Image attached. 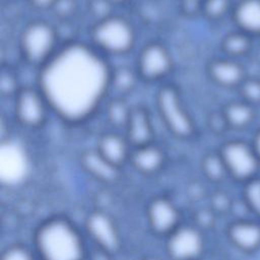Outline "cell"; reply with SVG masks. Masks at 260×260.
<instances>
[{
    "label": "cell",
    "instance_id": "6da1fadb",
    "mask_svg": "<svg viewBox=\"0 0 260 260\" xmlns=\"http://www.w3.org/2000/svg\"><path fill=\"white\" fill-rule=\"evenodd\" d=\"M39 88L50 110L78 124L99 108L110 88L111 69L102 54L81 43H68L40 68Z\"/></svg>",
    "mask_w": 260,
    "mask_h": 260
},
{
    "label": "cell",
    "instance_id": "7a4b0ae2",
    "mask_svg": "<svg viewBox=\"0 0 260 260\" xmlns=\"http://www.w3.org/2000/svg\"><path fill=\"white\" fill-rule=\"evenodd\" d=\"M42 260H82L83 244L77 231L61 218L43 223L36 234Z\"/></svg>",
    "mask_w": 260,
    "mask_h": 260
},
{
    "label": "cell",
    "instance_id": "3957f363",
    "mask_svg": "<svg viewBox=\"0 0 260 260\" xmlns=\"http://www.w3.org/2000/svg\"><path fill=\"white\" fill-rule=\"evenodd\" d=\"M93 48L109 55H123L132 50L135 30L132 24L119 15L99 19L90 30Z\"/></svg>",
    "mask_w": 260,
    "mask_h": 260
},
{
    "label": "cell",
    "instance_id": "277c9868",
    "mask_svg": "<svg viewBox=\"0 0 260 260\" xmlns=\"http://www.w3.org/2000/svg\"><path fill=\"white\" fill-rule=\"evenodd\" d=\"M57 43L55 27L47 21L35 20L27 23L21 31L20 54L27 64L42 68L57 53Z\"/></svg>",
    "mask_w": 260,
    "mask_h": 260
},
{
    "label": "cell",
    "instance_id": "5b68a950",
    "mask_svg": "<svg viewBox=\"0 0 260 260\" xmlns=\"http://www.w3.org/2000/svg\"><path fill=\"white\" fill-rule=\"evenodd\" d=\"M156 107L166 128L174 136L187 139L193 135V120L174 85L168 84L160 87L156 94Z\"/></svg>",
    "mask_w": 260,
    "mask_h": 260
},
{
    "label": "cell",
    "instance_id": "8992f818",
    "mask_svg": "<svg viewBox=\"0 0 260 260\" xmlns=\"http://www.w3.org/2000/svg\"><path fill=\"white\" fill-rule=\"evenodd\" d=\"M49 109L48 102L39 87H21L14 96V117L22 127H42L47 120Z\"/></svg>",
    "mask_w": 260,
    "mask_h": 260
},
{
    "label": "cell",
    "instance_id": "52a82bcc",
    "mask_svg": "<svg viewBox=\"0 0 260 260\" xmlns=\"http://www.w3.org/2000/svg\"><path fill=\"white\" fill-rule=\"evenodd\" d=\"M173 68V60L168 49L156 42L145 45L137 58L136 71L140 79L153 82L169 75Z\"/></svg>",
    "mask_w": 260,
    "mask_h": 260
},
{
    "label": "cell",
    "instance_id": "ba28073f",
    "mask_svg": "<svg viewBox=\"0 0 260 260\" xmlns=\"http://www.w3.org/2000/svg\"><path fill=\"white\" fill-rule=\"evenodd\" d=\"M203 247L199 232L190 226H183L171 233L168 249L175 260H194L201 253Z\"/></svg>",
    "mask_w": 260,
    "mask_h": 260
},
{
    "label": "cell",
    "instance_id": "9c48e42d",
    "mask_svg": "<svg viewBox=\"0 0 260 260\" xmlns=\"http://www.w3.org/2000/svg\"><path fill=\"white\" fill-rule=\"evenodd\" d=\"M225 168L236 177L244 179L251 176L256 169V160L251 150L244 144L232 142L226 144L221 153Z\"/></svg>",
    "mask_w": 260,
    "mask_h": 260
},
{
    "label": "cell",
    "instance_id": "30bf717a",
    "mask_svg": "<svg viewBox=\"0 0 260 260\" xmlns=\"http://www.w3.org/2000/svg\"><path fill=\"white\" fill-rule=\"evenodd\" d=\"M86 229L90 237L101 249L111 253L119 246V237L111 218L103 212H92L86 220Z\"/></svg>",
    "mask_w": 260,
    "mask_h": 260
},
{
    "label": "cell",
    "instance_id": "8fae6325",
    "mask_svg": "<svg viewBox=\"0 0 260 260\" xmlns=\"http://www.w3.org/2000/svg\"><path fill=\"white\" fill-rule=\"evenodd\" d=\"M125 130V136L133 147L152 143L154 132L147 109L143 107L132 108Z\"/></svg>",
    "mask_w": 260,
    "mask_h": 260
},
{
    "label": "cell",
    "instance_id": "7c38bea8",
    "mask_svg": "<svg viewBox=\"0 0 260 260\" xmlns=\"http://www.w3.org/2000/svg\"><path fill=\"white\" fill-rule=\"evenodd\" d=\"M131 144L126 136L116 132L104 133L98 141L96 150L112 165L120 167L127 159H130Z\"/></svg>",
    "mask_w": 260,
    "mask_h": 260
},
{
    "label": "cell",
    "instance_id": "4fadbf2b",
    "mask_svg": "<svg viewBox=\"0 0 260 260\" xmlns=\"http://www.w3.org/2000/svg\"><path fill=\"white\" fill-rule=\"evenodd\" d=\"M148 220L151 228L159 233H172L177 229L178 211L175 206L167 199L157 198L148 207Z\"/></svg>",
    "mask_w": 260,
    "mask_h": 260
},
{
    "label": "cell",
    "instance_id": "5bb4252c",
    "mask_svg": "<svg viewBox=\"0 0 260 260\" xmlns=\"http://www.w3.org/2000/svg\"><path fill=\"white\" fill-rule=\"evenodd\" d=\"M130 160L137 171L144 174H152L161 168L165 155L162 150L152 142L134 147L131 151Z\"/></svg>",
    "mask_w": 260,
    "mask_h": 260
},
{
    "label": "cell",
    "instance_id": "9a60e30c",
    "mask_svg": "<svg viewBox=\"0 0 260 260\" xmlns=\"http://www.w3.org/2000/svg\"><path fill=\"white\" fill-rule=\"evenodd\" d=\"M80 162L83 169L98 180L112 182L118 177L119 168L108 161L96 149L84 151Z\"/></svg>",
    "mask_w": 260,
    "mask_h": 260
},
{
    "label": "cell",
    "instance_id": "2e32d148",
    "mask_svg": "<svg viewBox=\"0 0 260 260\" xmlns=\"http://www.w3.org/2000/svg\"><path fill=\"white\" fill-rule=\"evenodd\" d=\"M230 237L239 248L251 250L260 244V226L248 222L236 223L230 230Z\"/></svg>",
    "mask_w": 260,
    "mask_h": 260
},
{
    "label": "cell",
    "instance_id": "e0dca14e",
    "mask_svg": "<svg viewBox=\"0 0 260 260\" xmlns=\"http://www.w3.org/2000/svg\"><path fill=\"white\" fill-rule=\"evenodd\" d=\"M139 79L136 69L129 68L127 66H120L111 71L110 87H113L119 93L125 94L131 92Z\"/></svg>",
    "mask_w": 260,
    "mask_h": 260
},
{
    "label": "cell",
    "instance_id": "ac0fdd59",
    "mask_svg": "<svg viewBox=\"0 0 260 260\" xmlns=\"http://www.w3.org/2000/svg\"><path fill=\"white\" fill-rule=\"evenodd\" d=\"M211 77L223 85L235 84L241 77V70L235 64L226 60H217L209 67Z\"/></svg>",
    "mask_w": 260,
    "mask_h": 260
},
{
    "label": "cell",
    "instance_id": "d6986e66",
    "mask_svg": "<svg viewBox=\"0 0 260 260\" xmlns=\"http://www.w3.org/2000/svg\"><path fill=\"white\" fill-rule=\"evenodd\" d=\"M238 22L250 30H260V1L248 0L237 10Z\"/></svg>",
    "mask_w": 260,
    "mask_h": 260
},
{
    "label": "cell",
    "instance_id": "ffe728a7",
    "mask_svg": "<svg viewBox=\"0 0 260 260\" xmlns=\"http://www.w3.org/2000/svg\"><path fill=\"white\" fill-rule=\"evenodd\" d=\"M132 108H129L127 103L122 98L111 100L106 109V115L109 123L115 128H126L130 118Z\"/></svg>",
    "mask_w": 260,
    "mask_h": 260
},
{
    "label": "cell",
    "instance_id": "44dd1931",
    "mask_svg": "<svg viewBox=\"0 0 260 260\" xmlns=\"http://www.w3.org/2000/svg\"><path fill=\"white\" fill-rule=\"evenodd\" d=\"M202 168L206 176L212 180H219L222 177L224 170L226 169L222 157L212 154L207 155L204 158Z\"/></svg>",
    "mask_w": 260,
    "mask_h": 260
},
{
    "label": "cell",
    "instance_id": "7402d4cb",
    "mask_svg": "<svg viewBox=\"0 0 260 260\" xmlns=\"http://www.w3.org/2000/svg\"><path fill=\"white\" fill-rule=\"evenodd\" d=\"M21 87L18 86L17 77L11 70H3L0 77V92L3 96H15Z\"/></svg>",
    "mask_w": 260,
    "mask_h": 260
},
{
    "label": "cell",
    "instance_id": "603a6c76",
    "mask_svg": "<svg viewBox=\"0 0 260 260\" xmlns=\"http://www.w3.org/2000/svg\"><path fill=\"white\" fill-rule=\"evenodd\" d=\"M249 111L242 105H233L226 111V119L236 126L245 124L249 119Z\"/></svg>",
    "mask_w": 260,
    "mask_h": 260
},
{
    "label": "cell",
    "instance_id": "cb8c5ba5",
    "mask_svg": "<svg viewBox=\"0 0 260 260\" xmlns=\"http://www.w3.org/2000/svg\"><path fill=\"white\" fill-rule=\"evenodd\" d=\"M226 7V0H205L202 11L210 17H217L223 13Z\"/></svg>",
    "mask_w": 260,
    "mask_h": 260
},
{
    "label": "cell",
    "instance_id": "d4e9b609",
    "mask_svg": "<svg viewBox=\"0 0 260 260\" xmlns=\"http://www.w3.org/2000/svg\"><path fill=\"white\" fill-rule=\"evenodd\" d=\"M247 200L251 207L260 213V181H254L247 186Z\"/></svg>",
    "mask_w": 260,
    "mask_h": 260
},
{
    "label": "cell",
    "instance_id": "484cf974",
    "mask_svg": "<svg viewBox=\"0 0 260 260\" xmlns=\"http://www.w3.org/2000/svg\"><path fill=\"white\" fill-rule=\"evenodd\" d=\"M1 260H35L31 254L24 248L15 246L8 248L3 254Z\"/></svg>",
    "mask_w": 260,
    "mask_h": 260
},
{
    "label": "cell",
    "instance_id": "4316f807",
    "mask_svg": "<svg viewBox=\"0 0 260 260\" xmlns=\"http://www.w3.org/2000/svg\"><path fill=\"white\" fill-rule=\"evenodd\" d=\"M204 1L205 0H182L181 1L182 10L184 11L185 14L191 15L196 10L202 8V5H203Z\"/></svg>",
    "mask_w": 260,
    "mask_h": 260
},
{
    "label": "cell",
    "instance_id": "83f0119b",
    "mask_svg": "<svg viewBox=\"0 0 260 260\" xmlns=\"http://www.w3.org/2000/svg\"><path fill=\"white\" fill-rule=\"evenodd\" d=\"M28 3L36 9L47 10L55 8L59 0H27Z\"/></svg>",
    "mask_w": 260,
    "mask_h": 260
},
{
    "label": "cell",
    "instance_id": "f1b7e54d",
    "mask_svg": "<svg viewBox=\"0 0 260 260\" xmlns=\"http://www.w3.org/2000/svg\"><path fill=\"white\" fill-rule=\"evenodd\" d=\"M224 47L226 48V50L229 52L237 53V52L241 51V49L243 47V43H242L241 39H239L237 37H231L226 40V42L224 44Z\"/></svg>",
    "mask_w": 260,
    "mask_h": 260
},
{
    "label": "cell",
    "instance_id": "f546056e",
    "mask_svg": "<svg viewBox=\"0 0 260 260\" xmlns=\"http://www.w3.org/2000/svg\"><path fill=\"white\" fill-rule=\"evenodd\" d=\"M91 260H110L109 258V252L101 249V251H96L93 255Z\"/></svg>",
    "mask_w": 260,
    "mask_h": 260
},
{
    "label": "cell",
    "instance_id": "4dcf8cb0",
    "mask_svg": "<svg viewBox=\"0 0 260 260\" xmlns=\"http://www.w3.org/2000/svg\"><path fill=\"white\" fill-rule=\"evenodd\" d=\"M107 2H109L111 5H120L125 3L127 0H106Z\"/></svg>",
    "mask_w": 260,
    "mask_h": 260
},
{
    "label": "cell",
    "instance_id": "1f68e13d",
    "mask_svg": "<svg viewBox=\"0 0 260 260\" xmlns=\"http://www.w3.org/2000/svg\"><path fill=\"white\" fill-rule=\"evenodd\" d=\"M257 149H258V152L260 153V135L258 136V139H257Z\"/></svg>",
    "mask_w": 260,
    "mask_h": 260
},
{
    "label": "cell",
    "instance_id": "d6a6232c",
    "mask_svg": "<svg viewBox=\"0 0 260 260\" xmlns=\"http://www.w3.org/2000/svg\"><path fill=\"white\" fill-rule=\"evenodd\" d=\"M148 260H158V259H154V258H152V259H148Z\"/></svg>",
    "mask_w": 260,
    "mask_h": 260
}]
</instances>
